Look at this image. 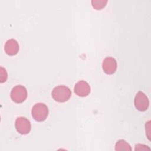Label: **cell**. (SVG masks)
<instances>
[{
	"label": "cell",
	"mask_w": 151,
	"mask_h": 151,
	"mask_svg": "<svg viewBox=\"0 0 151 151\" xmlns=\"http://www.w3.org/2000/svg\"><path fill=\"white\" fill-rule=\"evenodd\" d=\"M51 95L52 98L56 101L63 103L70 99L71 96V91L67 86L59 85L53 88Z\"/></svg>",
	"instance_id": "obj_1"
},
{
	"label": "cell",
	"mask_w": 151,
	"mask_h": 151,
	"mask_svg": "<svg viewBox=\"0 0 151 151\" xmlns=\"http://www.w3.org/2000/svg\"><path fill=\"white\" fill-rule=\"evenodd\" d=\"M31 114L35 120L43 122L48 117V108L44 103H36L32 108Z\"/></svg>",
	"instance_id": "obj_2"
},
{
	"label": "cell",
	"mask_w": 151,
	"mask_h": 151,
	"mask_svg": "<svg viewBox=\"0 0 151 151\" xmlns=\"http://www.w3.org/2000/svg\"><path fill=\"white\" fill-rule=\"evenodd\" d=\"M10 96L13 101L17 103H21L27 97V88L22 85H17L12 88Z\"/></svg>",
	"instance_id": "obj_3"
},
{
	"label": "cell",
	"mask_w": 151,
	"mask_h": 151,
	"mask_svg": "<svg viewBox=\"0 0 151 151\" xmlns=\"http://www.w3.org/2000/svg\"><path fill=\"white\" fill-rule=\"evenodd\" d=\"M15 126L17 131L21 134H28L31 129V124L29 120L24 117L17 118L15 122Z\"/></svg>",
	"instance_id": "obj_4"
},
{
	"label": "cell",
	"mask_w": 151,
	"mask_h": 151,
	"mask_svg": "<svg viewBox=\"0 0 151 151\" xmlns=\"http://www.w3.org/2000/svg\"><path fill=\"white\" fill-rule=\"evenodd\" d=\"M134 104L137 110L140 111H144L148 109L149 101L146 95L140 91L135 96Z\"/></svg>",
	"instance_id": "obj_5"
},
{
	"label": "cell",
	"mask_w": 151,
	"mask_h": 151,
	"mask_svg": "<svg viewBox=\"0 0 151 151\" xmlns=\"http://www.w3.org/2000/svg\"><path fill=\"white\" fill-rule=\"evenodd\" d=\"M117 64L116 59L112 57H106L103 61L102 68L107 74H113L116 71Z\"/></svg>",
	"instance_id": "obj_6"
},
{
	"label": "cell",
	"mask_w": 151,
	"mask_h": 151,
	"mask_svg": "<svg viewBox=\"0 0 151 151\" xmlns=\"http://www.w3.org/2000/svg\"><path fill=\"white\" fill-rule=\"evenodd\" d=\"M74 93L79 97H86L90 93V86L89 84L84 81L80 80L74 86Z\"/></svg>",
	"instance_id": "obj_7"
},
{
	"label": "cell",
	"mask_w": 151,
	"mask_h": 151,
	"mask_svg": "<svg viewBox=\"0 0 151 151\" xmlns=\"http://www.w3.org/2000/svg\"><path fill=\"white\" fill-rule=\"evenodd\" d=\"M19 46L18 42L14 39L7 40L4 45V50L8 55H14L18 53Z\"/></svg>",
	"instance_id": "obj_8"
},
{
	"label": "cell",
	"mask_w": 151,
	"mask_h": 151,
	"mask_svg": "<svg viewBox=\"0 0 151 151\" xmlns=\"http://www.w3.org/2000/svg\"><path fill=\"white\" fill-rule=\"evenodd\" d=\"M116 150H131L130 145L124 140H119L115 145Z\"/></svg>",
	"instance_id": "obj_9"
},
{
	"label": "cell",
	"mask_w": 151,
	"mask_h": 151,
	"mask_svg": "<svg viewBox=\"0 0 151 151\" xmlns=\"http://www.w3.org/2000/svg\"><path fill=\"white\" fill-rule=\"evenodd\" d=\"M107 2V0H92L91 4L94 9L100 10L105 7Z\"/></svg>",
	"instance_id": "obj_10"
},
{
	"label": "cell",
	"mask_w": 151,
	"mask_h": 151,
	"mask_svg": "<svg viewBox=\"0 0 151 151\" xmlns=\"http://www.w3.org/2000/svg\"><path fill=\"white\" fill-rule=\"evenodd\" d=\"M8 78V74L5 68L2 67H0V82L1 83L5 82Z\"/></svg>",
	"instance_id": "obj_11"
},
{
	"label": "cell",
	"mask_w": 151,
	"mask_h": 151,
	"mask_svg": "<svg viewBox=\"0 0 151 151\" xmlns=\"http://www.w3.org/2000/svg\"><path fill=\"white\" fill-rule=\"evenodd\" d=\"M150 150L149 147H147V146L143 145V144H137L135 146V150Z\"/></svg>",
	"instance_id": "obj_12"
}]
</instances>
